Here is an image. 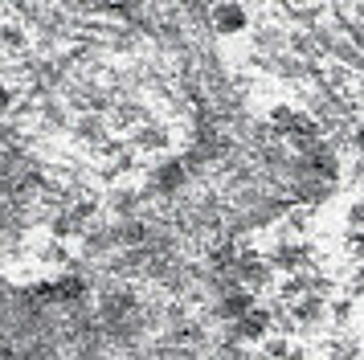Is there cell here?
Segmentation results:
<instances>
[{"label":"cell","mask_w":364,"mask_h":360,"mask_svg":"<svg viewBox=\"0 0 364 360\" xmlns=\"http://www.w3.org/2000/svg\"><path fill=\"white\" fill-rule=\"evenodd\" d=\"M237 25H242V13L237 9H225L221 13V29H237Z\"/></svg>","instance_id":"1"}]
</instances>
